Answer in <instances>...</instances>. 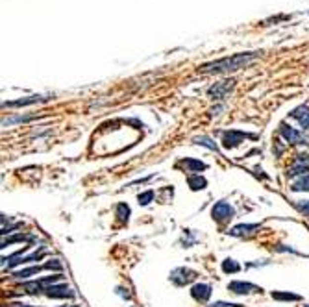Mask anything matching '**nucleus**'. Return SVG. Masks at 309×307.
Wrapping results in <instances>:
<instances>
[{
  "mask_svg": "<svg viewBox=\"0 0 309 307\" xmlns=\"http://www.w3.org/2000/svg\"><path fill=\"white\" fill-rule=\"evenodd\" d=\"M187 185L191 187V191H204L207 187V180L200 174H191L187 178Z\"/></svg>",
  "mask_w": 309,
  "mask_h": 307,
  "instance_id": "obj_16",
  "label": "nucleus"
},
{
  "mask_svg": "<svg viewBox=\"0 0 309 307\" xmlns=\"http://www.w3.org/2000/svg\"><path fill=\"white\" fill-rule=\"evenodd\" d=\"M34 235H26V233H17L13 237L2 239V248H6L9 245H15V243H24V241H34Z\"/></svg>",
  "mask_w": 309,
  "mask_h": 307,
  "instance_id": "obj_20",
  "label": "nucleus"
},
{
  "mask_svg": "<svg viewBox=\"0 0 309 307\" xmlns=\"http://www.w3.org/2000/svg\"><path fill=\"white\" fill-rule=\"evenodd\" d=\"M61 307H78V306H61Z\"/></svg>",
  "mask_w": 309,
  "mask_h": 307,
  "instance_id": "obj_30",
  "label": "nucleus"
},
{
  "mask_svg": "<svg viewBox=\"0 0 309 307\" xmlns=\"http://www.w3.org/2000/svg\"><path fill=\"white\" fill-rule=\"evenodd\" d=\"M280 135L291 145H309V139L302 132H298V130H295L293 126L285 124V122L280 124Z\"/></svg>",
  "mask_w": 309,
  "mask_h": 307,
  "instance_id": "obj_3",
  "label": "nucleus"
},
{
  "mask_svg": "<svg viewBox=\"0 0 309 307\" xmlns=\"http://www.w3.org/2000/svg\"><path fill=\"white\" fill-rule=\"evenodd\" d=\"M241 270V265L235 261V259L228 257L222 261V272L224 274H237Z\"/></svg>",
  "mask_w": 309,
  "mask_h": 307,
  "instance_id": "obj_22",
  "label": "nucleus"
},
{
  "mask_svg": "<svg viewBox=\"0 0 309 307\" xmlns=\"http://www.w3.org/2000/svg\"><path fill=\"white\" fill-rule=\"evenodd\" d=\"M296 207L302 211V213H306V215H309V200H304V202H298L296 204Z\"/></svg>",
  "mask_w": 309,
  "mask_h": 307,
  "instance_id": "obj_28",
  "label": "nucleus"
},
{
  "mask_svg": "<svg viewBox=\"0 0 309 307\" xmlns=\"http://www.w3.org/2000/svg\"><path fill=\"white\" fill-rule=\"evenodd\" d=\"M228 291L233 294H239V296H246V294L252 293H263L261 287L248 283V281H232V283H228Z\"/></svg>",
  "mask_w": 309,
  "mask_h": 307,
  "instance_id": "obj_8",
  "label": "nucleus"
},
{
  "mask_svg": "<svg viewBox=\"0 0 309 307\" xmlns=\"http://www.w3.org/2000/svg\"><path fill=\"white\" fill-rule=\"evenodd\" d=\"M152 200H154V191H145V193H141V195L137 196L139 205H148Z\"/></svg>",
  "mask_w": 309,
  "mask_h": 307,
  "instance_id": "obj_25",
  "label": "nucleus"
},
{
  "mask_svg": "<svg viewBox=\"0 0 309 307\" xmlns=\"http://www.w3.org/2000/svg\"><path fill=\"white\" fill-rule=\"evenodd\" d=\"M211 285H207V283H195V285L191 287V296L195 298L197 302H202V304H206V302L211 298Z\"/></svg>",
  "mask_w": 309,
  "mask_h": 307,
  "instance_id": "obj_9",
  "label": "nucleus"
},
{
  "mask_svg": "<svg viewBox=\"0 0 309 307\" xmlns=\"http://www.w3.org/2000/svg\"><path fill=\"white\" fill-rule=\"evenodd\" d=\"M274 300L278 302H300L302 300V296L300 294H295V293H287V291H274V293L270 294Z\"/></svg>",
  "mask_w": 309,
  "mask_h": 307,
  "instance_id": "obj_18",
  "label": "nucleus"
},
{
  "mask_svg": "<svg viewBox=\"0 0 309 307\" xmlns=\"http://www.w3.org/2000/svg\"><path fill=\"white\" fill-rule=\"evenodd\" d=\"M11 307H34V306H28V304H21V302H15V304H9Z\"/></svg>",
  "mask_w": 309,
  "mask_h": 307,
  "instance_id": "obj_29",
  "label": "nucleus"
},
{
  "mask_svg": "<svg viewBox=\"0 0 309 307\" xmlns=\"http://www.w3.org/2000/svg\"><path fill=\"white\" fill-rule=\"evenodd\" d=\"M195 145H200V147L209 148V150H215V152H217V143L211 139V137H207V135H200V137H197V139H195Z\"/></svg>",
  "mask_w": 309,
  "mask_h": 307,
  "instance_id": "obj_24",
  "label": "nucleus"
},
{
  "mask_svg": "<svg viewBox=\"0 0 309 307\" xmlns=\"http://www.w3.org/2000/svg\"><path fill=\"white\" fill-rule=\"evenodd\" d=\"M246 137H254L250 133H245V132H239V130H228V132L222 133V147L226 150H232V148H237L241 143H245Z\"/></svg>",
  "mask_w": 309,
  "mask_h": 307,
  "instance_id": "obj_4",
  "label": "nucleus"
},
{
  "mask_svg": "<svg viewBox=\"0 0 309 307\" xmlns=\"http://www.w3.org/2000/svg\"><path fill=\"white\" fill-rule=\"evenodd\" d=\"M45 296L57 298V300H65V298H74V291H72L67 283H54V285L47 287Z\"/></svg>",
  "mask_w": 309,
  "mask_h": 307,
  "instance_id": "obj_6",
  "label": "nucleus"
},
{
  "mask_svg": "<svg viewBox=\"0 0 309 307\" xmlns=\"http://www.w3.org/2000/svg\"><path fill=\"white\" fill-rule=\"evenodd\" d=\"M291 191H295V193H309V174L300 176L296 182H293Z\"/></svg>",
  "mask_w": 309,
  "mask_h": 307,
  "instance_id": "obj_19",
  "label": "nucleus"
},
{
  "mask_svg": "<svg viewBox=\"0 0 309 307\" xmlns=\"http://www.w3.org/2000/svg\"><path fill=\"white\" fill-rule=\"evenodd\" d=\"M211 216H213L215 222L224 224V222H228V220H232L233 216H235V209H233V205L230 202L220 200V202L213 204V207H211Z\"/></svg>",
  "mask_w": 309,
  "mask_h": 307,
  "instance_id": "obj_2",
  "label": "nucleus"
},
{
  "mask_svg": "<svg viewBox=\"0 0 309 307\" xmlns=\"http://www.w3.org/2000/svg\"><path fill=\"white\" fill-rule=\"evenodd\" d=\"M19 291H22L24 294H32V296H37V294H45L47 291V283L41 279H35V281H26L19 287Z\"/></svg>",
  "mask_w": 309,
  "mask_h": 307,
  "instance_id": "obj_10",
  "label": "nucleus"
},
{
  "mask_svg": "<svg viewBox=\"0 0 309 307\" xmlns=\"http://www.w3.org/2000/svg\"><path fill=\"white\" fill-rule=\"evenodd\" d=\"M259 228H261L259 224H237V226H233L232 230H228V233H230L232 237H245V235L256 233Z\"/></svg>",
  "mask_w": 309,
  "mask_h": 307,
  "instance_id": "obj_12",
  "label": "nucleus"
},
{
  "mask_svg": "<svg viewBox=\"0 0 309 307\" xmlns=\"http://www.w3.org/2000/svg\"><path fill=\"white\" fill-rule=\"evenodd\" d=\"M291 117L295 120H298V124L302 126L306 132H309V107L308 105H300L291 111Z\"/></svg>",
  "mask_w": 309,
  "mask_h": 307,
  "instance_id": "obj_14",
  "label": "nucleus"
},
{
  "mask_svg": "<svg viewBox=\"0 0 309 307\" xmlns=\"http://www.w3.org/2000/svg\"><path fill=\"white\" fill-rule=\"evenodd\" d=\"M178 167L185 168V172H200V170H206L207 165H206L204 161L195 159V157H183V159L178 163Z\"/></svg>",
  "mask_w": 309,
  "mask_h": 307,
  "instance_id": "obj_13",
  "label": "nucleus"
},
{
  "mask_svg": "<svg viewBox=\"0 0 309 307\" xmlns=\"http://www.w3.org/2000/svg\"><path fill=\"white\" fill-rule=\"evenodd\" d=\"M39 119V115H24V117H11V119L2 120V126H11V124H19V122H30V120Z\"/></svg>",
  "mask_w": 309,
  "mask_h": 307,
  "instance_id": "obj_23",
  "label": "nucleus"
},
{
  "mask_svg": "<svg viewBox=\"0 0 309 307\" xmlns=\"http://www.w3.org/2000/svg\"><path fill=\"white\" fill-rule=\"evenodd\" d=\"M49 98L39 97V95H34V97H26V98H19V100H13V102H4V107H24V105H32V104H39V102H45Z\"/></svg>",
  "mask_w": 309,
  "mask_h": 307,
  "instance_id": "obj_15",
  "label": "nucleus"
},
{
  "mask_svg": "<svg viewBox=\"0 0 309 307\" xmlns=\"http://www.w3.org/2000/svg\"><path fill=\"white\" fill-rule=\"evenodd\" d=\"M209 307H243L241 304H228V302H215V304H211Z\"/></svg>",
  "mask_w": 309,
  "mask_h": 307,
  "instance_id": "obj_27",
  "label": "nucleus"
},
{
  "mask_svg": "<svg viewBox=\"0 0 309 307\" xmlns=\"http://www.w3.org/2000/svg\"><path fill=\"white\" fill-rule=\"evenodd\" d=\"M61 268H63V266H61V263H59L57 259H50L49 263H45V270H56V272L59 274Z\"/></svg>",
  "mask_w": 309,
  "mask_h": 307,
  "instance_id": "obj_26",
  "label": "nucleus"
},
{
  "mask_svg": "<svg viewBox=\"0 0 309 307\" xmlns=\"http://www.w3.org/2000/svg\"><path fill=\"white\" fill-rule=\"evenodd\" d=\"M130 213H132V211H130V205H128V204H119V205H117V211H115V216H117V218H119V222H122V224H126L128 220H130Z\"/></svg>",
  "mask_w": 309,
  "mask_h": 307,
  "instance_id": "obj_21",
  "label": "nucleus"
},
{
  "mask_svg": "<svg viewBox=\"0 0 309 307\" xmlns=\"http://www.w3.org/2000/svg\"><path fill=\"white\" fill-rule=\"evenodd\" d=\"M232 89H233V82H220V84H215L213 87H209L207 95L213 100H224L226 95L232 91Z\"/></svg>",
  "mask_w": 309,
  "mask_h": 307,
  "instance_id": "obj_11",
  "label": "nucleus"
},
{
  "mask_svg": "<svg viewBox=\"0 0 309 307\" xmlns=\"http://www.w3.org/2000/svg\"><path fill=\"white\" fill-rule=\"evenodd\" d=\"M41 270H45V265L43 266H28V268H21V270H17V272H13V278L15 279H28L30 276H37V274L41 272Z\"/></svg>",
  "mask_w": 309,
  "mask_h": 307,
  "instance_id": "obj_17",
  "label": "nucleus"
},
{
  "mask_svg": "<svg viewBox=\"0 0 309 307\" xmlns=\"http://www.w3.org/2000/svg\"><path fill=\"white\" fill-rule=\"evenodd\" d=\"M197 278V272L195 270H191V268H185V266H180V268H174L172 272H170V281L178 287H183V285H189L193 279Z\"/></svg>",
  "mask_w": 309,
  "mask_h": 307,
  "instance_id": "obj_5",
  "label": "nucleus"
},
{
  "mask_svg": "<svg viewBox=\"0 0 309 307\" xmlns=\"http://www.w3.org/2000/svg\"><path fill=\"white\" fill-rule=\"evenodd\" d=\"M306 172H309V155L308 154H298L295 163H293L291 168L287 170V176L289 178H295V176H306Z\"/></svg>",
  "mask_w": 309,
  "mask_h": 307,
  "instance_id": "obj_7",
  "label": "nucleus"
},
{
  "mask_svg": "<svg viewBox=\"0 0 309 307\" xmlns=\"http://www.w3.org/2000/svg\"><path fill=\"white\" fill-rule=\"evenodd\" d=\"M304 307H309V306H304Z\"/></svg>",
  "mask_w": 309,
  "mask_h": 307,
  "instance_id": "obj_31",
  "label": "nucleus"
},
{
  "mask_svg": "<svg viewBox=\"0 0 309 307\" xmlns=\"http://www.w3.org/2000/svg\"><path fill=\"white\" fill-rule=\"evenodd\" d=\"M258 57V52H243V54H233L232 57H222L217 61L204 63L200 67V72L206 74H213V72H232V70H239L246 67L250 61H254Z\"/></svg>",
  "mask_w": 309,
  "mask_h": 307,
  "instance_id": "obj_1",
  "label": "nucleus"
}]
</instances>
